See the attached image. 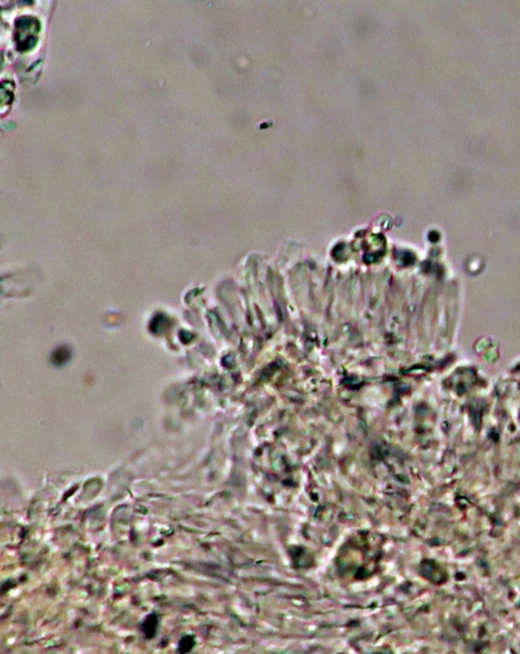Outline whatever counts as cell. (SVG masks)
Masks as SVG:
<instances>
[{"instance_id": "obj_1", "label": "cell", "mask_w": 520, "mask_h": 654, "mask_svg": "<svg viewBox=\"0 0 520 654\" xmlns=\"http://www.w3.org/2000/svg\"><path fill=\"white\" fill-rule=\"evenodd\" d=\"M16 40L18 48L23 51H28L34 48L37 43V35L40 31V23L34 18H22L16 23Z\"/></svg>"}]
</instances>
